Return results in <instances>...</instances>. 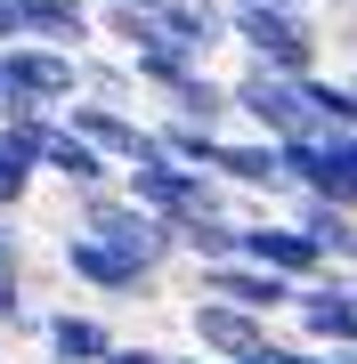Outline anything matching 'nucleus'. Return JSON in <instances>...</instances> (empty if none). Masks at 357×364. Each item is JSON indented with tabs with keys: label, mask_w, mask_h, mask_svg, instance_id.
Wrapping results in <instances>:
<instances>
[{
	"label": "nucleus",
	"mask_w": 357,
	"mask_h": 364,
	"mask_svg": "<svg viewBox=\"0 0 357 364\" xmlns=\"http://www.w3.org/2000/svg\"><path fill=\"white\" fill-rule=\"evenodd\" d=\"M227 41L244 49V65L268 73H325V33L309 9H276V0H227Z\"/></svg>",
	"instance_id": "1"
},
{
	"label": "nucleus",
	"mask_w": 357,
	"mask_h": 364,
	"mask_svg": "<svg viewBox=\"0 0 357 364\" xmlns=\"http://www.w3.org/2000/svg\"><path fill=\"white\" fill-rule=\"evenodd\" d=\"M0 73H9V114L0 122H57L81 97V57L49 49V41H9L0 49Z\"/></svg>",
	"instance_id": "2"
},
{
	"label": "nucleus",
	"mask_w": 357,
	"mask_h": 364,
	"mask_svg": "<svg viewBox=\"0 0 357 364\" xmlns=\"http://www.w3.org/2000/svg\"><path fill=\"white\" fill-rule=\"evenodd\" d=\"M122 195L146 203L155 219H187V210H227V219H244V210H236V186H219L212 170L171 162V154H162V138L146 146L138 162H122Z\"/></svg>",
	"instance_id": "3"
},
{
	"label": "nucleus",
	"mask_w": 357,
	"mask_h": 364,
	"mask_svg": "<svg viewBox=\"0 0 357 364\" xmlns=\"http://www.w3.org/2000/svg\"><path fill=\"white\" fill-rule=\"evenodd\" d=\"M227 97H236V122L260 138H317V105H309V73H268V65H244L236 81H227Z\"/></svg>",
	"instance_id": "4"
},
{
	"label": "nucleus",
	"mask_w": 357,
	"mask_h": 364,
	"mask_svg": "<svg viewBox=\"0 0 357 364\" xmlns=\"http://www.w3.org/2000/svg\"><path fill=\"white\" fill-rule=\"evenodd\" d=\"M57 259H66V275H73L81 291H98V299H155V284H162V275L138 259V251L106 243V235H81V227H66Z\"/></svg>",
	"instance_id": "5"
},
{
	"label": "nucleus",
	"mask_w": 357,
	"mask_h": 364,
	"mask_svg": "<svg viewBox=\"0 0 357 364\" xmlns=\"http://www.w3.org/2000/svg\"><path fill=\"white\" fill-rule=\"evenodd\" d=\"M292 324H301L309 348H357V275L349 267L309 275L301 299H292Z\"/></svg>",
	"instance_id": "6"
},
{
	"label": "nucleus",
	"mask_w": 357,
	"mask_h": 364,
	"mask_svg": "<svg viewBox=\"0 0 357 364\" xmlns=\"http://www.w3.org/2000/svg\"><path fill=\"white\" fill-rule=\"evenodd\" d=\"M212 178L219 186H236V195H268V203H292V178H284V146L276 138H260V130H227L219 138V154H212Z\"/></svg>",
	"instance_id": "7"
},
{
	"label": "nucleus",
	"mask_w": 357,
	"mask_h": 364,
	"mask_svg": "<svg viewBox=\"0 0 357 364\" xmlns=\"http://www.w3.org/2000/svg\"><path fill=\"white\" fill-rule=\"evenodd\" d=\"M236 259H260V267H276V275H292V284H309V275H325V251L309 243V227L292 219H244L236 227Z\"/></svg>",
	"instance_id": "8"
},
{
	"label": "nucleus",
	"mask_w": 357,
	"mask_h": 364,
	"mask_svg": "<svg viewBox=\"0 0 357 364\" xmlns=\"http://www.w3.org/2000/svg\"><path fill=\"white\" fill-rule=\"evenodd\" d=\"M203 299H236V308H252V316H292V299H301V284L292 275H276V267H260V259H212L203 267Z\"/></svg>",
	"instance_id": "9"
},
{
	"label": "nucleus",
	"mask_w": 357,
	"mask_h": 364,
	"mask_svg": "<svg viewBox=\"0 0 357 364\" xmlns=\"http://www.w3.org/2000/svg\"><path fill=\"white\" fill-rule=\"evenodd\" d=\"M57 122H66V130H81V138H90L106 162H138L146 146H155V122H138L130 105H98V97H73Z\"/></svg>",
	"instance_id": "10"
},
{
	"label": "nucleus",
	"mask_w": 357,
	"mask_h": 364,
	"mask_svg": "<svg viewBox=\"0 0 357 364\" xmlns=\"http://www.w3.org/2000/svg\"><path fill=\"white\" fill-rule=\"evenodd\" d=\"M187 332H195L203 356H227V364L252 356L260 340H276V324L252 316V308H236V299H195V308H187Z\"/></svg>",
	"instance_id": "11"
},
{
	"label": "nucleus",
	"mask_w": 357,
	"mask_h": 364,
	"mask_svg": "<svg viewBox=\"0 0 357 364\" xmlns=\"http://www.w3.org/2000/svg\"><path fill=\"white\" fill-rule=\"evenodd\" d=\"M114 340H122V332H114L98 308H49V316H41V348H49L41 364H106Z\"/></svg>",
	"instance_id": "12"
},
{
	"label": "nucleus",
	"mask_w": 357,
	"mask_h": 364,
	"mask_svg": "<svg viewBox=\"0 0 357 364\" xmlns=\"http://www.w3.org/2000/svg\"><path fill=\"white\" fill-rule=\"evenodd\" d=\"M41 178H57L66 195H90V186H114V178H122V162H106L81 130L49 122V138H41Z\"/></svg>",
	"instance_id": "13"
},
{
	"label": "nucleus",
	"mask_w": 357,
	"mask_h": 364,
	"mask_svg": "<svg viewBox=\"0 0 357 364\" xmlns=\"http://www.w3.org/2000/svg\"><path fill=\"white\" fill-rule=\"evenodd\" d=\"M155 33L212 65V57L227 49V0H162V9H155Z\"/></svg>",
	"instance_id": "14"
},
{
	"label": "nucleus",
	"mask_w": 357,
	"mask_h": 364,
	"mask_svg": "<svg viewBox=\"0 0 357 364\" xmlns=\"http://www.w3.org/2000/svg\"><path fill=\"white\" fill-rule=\"evenodd\" d=\"M41 138L49 122H0V210H25V195L41 186Z\"/></svg>",
	"instance_id": "15"
},
{
	"label": "nucleus",
	"mask_w": 357,
	"mask_h": 364,
	"mask_svg": "<svg viewBox=\"0 0 357 364\" xmlns=\"http://www.w3.org/2000/svg\"><path fill=\"white\" fill-rule=\"evenodd\" d=\"M284 210L309 227V243L325 251V267H357V210H349V203H325V195H292Z\"/></svg>",
	"instance_id": "16"
},
{
	"label": "nucleus",
	"mask_w": 357,
	"mask_h": 364,
	"mask_svg": "<svg viewBox=\"0 0 357 364\" xmlns=\"http://www.w3.org/2000/svg\"><path fill=\"white\" fill-rule=\"evenodd\" d=\"M162 114L203 122V130H227V122H236V97H227V81H219L212 65H195L187 81H171V90H162Z\"/></svg>",
	"instance_id": "17"
},
{
	"label": "nucleus",
	"mask_w": 357,
	"mask_h": 364,
	"mask_svg": "<svg viewBox=\"0 0 357 364\" xmlns=\"http://www.w3.org/2000/svg\"><path fill=\"white\" fill-rule=\"evenodd\" d=\"M236 227H244V219H227V210H187V219H171V235H179V259H195V267L236 259Z\"/></svg>",
	"instance_id": "18"
},
{
	"label": "nucleus",
	"mask_w": 357,
	"mask_h": 364,
	"mask_svg": "<svg viewBox=\"0 0 357 364\" xmlns=\"http://www.w3.org/2000/svg\"><path fill=\"white\" fill-rule=\"evenodd\" d=\"M195 65H203V57H187L179 41H162V33H146L138 49H130V73H138V90H155V97L171 90V81H187Z\"/></svg>",
	"instance_id": "19"
},
{
	"label": "nucleus",
	"mask_w": 357,
	"mask_h": 364,
	"mask_svg": "<svg viewBox=\"0 0 357 364\" xmlns=\"http://www.w3.org/2000/svg\"><path fill=\"white\" fill-rule=\"evenodd\" d=\"M81 97H98V105H138V73H130V57H98V49H81Z\"/></svg>",
	"instance_id": "20"
},
{
	"label": "nucleus",
	"mask_w": 357,
	"mask_h": 364,
	"mask_svg": "<svg viewBox=\"0 0 357 364\" xmlns=\"http://www.w3.org/2000/svg\"><path fill=\"white\" fill-rule=\"evenodd\" d=\"M155 138H162V154H171V162H187V170H212V154H219V138H227V130H203V122L162 114V122H155Z\"/></svg>",
	"instance_id": "21"
},
{
	"label": "nucleus",
	"mask_w": 357,
	"mask_h": 364,
	"mask_svg": "<svg viewBox=\"0 0 357 364\" xmlns=\"http://www.w3.org/2000/svg\"><path fill=\"white\" fill-rule=\"evenodd\" d=\"M309 105H317V122L325 130H349L357 138V73H309Z\"/></svg>",
	"instance_id": "22"
},
{
	"label": "nucleus",
	"mask_w": 357,
	"mask_h": 364,
	"mask_svg": "<svg viewBox=\"0 0 357 364\" xmlns=\"http://www.w3.org/2000/svg\"><path fill=\"white\" fill-rule=\"evenodd\" d=\"M98 33H106V41H114V49H122V57H130V49H138V41H146V33H155V9H114V0H98Z\"/></svg>",
	"instance_id": "23"
},
{
	"label": "nucleus",
	"mask_w": 357,
	"mask_h": 364,
	"mask_svg": "<svg viewBox=\"0 0 357 364\" xmlns=\"http://www.w3.org/2000/svg\"><path fill=\"white\" fill-rule=\"evenodd\" d=\"M0 267H25V227H16V210H0Z\"/></svg>",
	"instance_id": "24"
},
{
	"label": "nucleus",
	"mask_w": 357,
	"mask_h": 364,
	"mask_svg": "<svg viewBox=\"0 0 357 364\" xmlns=\"http://www.w3.org/2000/svg\"><path fill=\"white\" fill-rule=\"evenodd\" d=\"M106 364H171V356L146 348V340H114V356H106Z\"/></svg>",
	"instance_id": "25"
},
{
	"label": "nucleus",
	"mask_w": 357,
	"mask_h": 364,
	"mask_svg": "<svg viewBox=\"0 0 357 364\" xmlns=\"http://www.w3.org/2000/svg\"><path fill=\"white\" fill-rule=\"evenodd\" d=\"M9 291H25V267H0V299Z\"/></svg>",
	"instance_id": "26"
},
{
	"label": "nucleus",
	"mask_w": 357,
	"mask_h": 364,
	"mask_svg": "<svg viewBox=\"0 0 357 364\" xmlns=\"http://www.w3.org/2000/svg\"><path fill=\"white\" fill-rule=\"evenodd\" d=\"M171 364H227V356H203V348H195V356H171Z\"/></svg>",
	"instance_id": "27"
},
{
	"label": "nucleus",
	"mask_w": 357,
	"mask_h": 364,
	"mask_svg": "<svg viewBox=\"0 0 357 364\" xmlns=\"http://www.w3.org/2000/svg\"><path fill=\"white\" fill-rule=\"evenodd\" d=\"M114 9H162V0H114Z\"/></svg>",
	"instance_id": "28"
},
{
	"label": "nucleus",
	"mask_w": 357,
	"mask_h": 364,
	"mask_svg": "<svg viewBox=\"0 0 357 364\" xmlns=\"http://www.w3.org/2000/svg\"><path fill=\"white\" fill-rule=\"evenodd\" d=\"M0 114H9V73H0Z\"/></svg>",
	"instance_id": "29"
},
{
	"label": "nucleus",
	"mask_w": 357,
	"mask_h": 364,
	"mask_svg": "<svg viewBox=\"0 0 357 364\" xmlns=\"http://www.w3.org/2000/svg\"><path fill=\"white\" fill-rule=\"evenodd\" d=\"M333 356H341V364H357V348H333Z\"/></svg>",
	"instance_id": "30"
},
{
	"label": "nucleus",
	"mask_w": 357,
	"mask_h": 364,
	"mask_svg": "<svg viewBox=\"0 0 357 364\" xmlns=\"http://www.w3.org/2000/svg\"><path fill=\"white\" fill-rule=\"evenodd\" d=\"M66 9H98V0H66Z\"/></svg>",
	"instance_id": "31"
},
{
	"label": "nucleus",
	"mask_w": 357,
	"mask_h": 364,
	"mask_svg": "<svg viewBox=\"0 0 357 364\" xmlns=\"http://www.w3.org/2000/svg\"><path fill=\"white\" fill-rule=\"evenodd\" d=\"M0 364H9V356H0Z\"/></svg>",
	"instance_id": "32"
},
{
	"label": "nucleus",
	"mask_w": 357,
	"mask_h": 364,
	"mask_svg": "<svg viewBox=\"0 0 357 364\" xmlns=\"http://www.w3.org/2000/svg\"><path fill=\"white\" fill-rule=\"evenodd\" d=\"M349 275H357V267H349Z\"/></svg>",
	"instance_id": "33"
}]
</instances>
